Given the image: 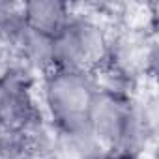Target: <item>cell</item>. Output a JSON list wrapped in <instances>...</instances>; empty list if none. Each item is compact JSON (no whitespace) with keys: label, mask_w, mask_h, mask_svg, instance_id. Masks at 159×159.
<instances>
[{"label":"cell","mask_w":159,"mask_h":159,"mask_svg":"<svg viewBox=\"0 0 159 159\" xmlns=\"http://www.w3.org/2000/svg\"><path fill=\"white\" fill-rule=\"evenodd\" d=\"M109 34L90 15H73L52 39V67L94 75L107 58Z\"/></svg>","instance_id":"6da1fadb"},{"label":"cell","mask_w":159,"mask_h":159,"mask_svg":"<svg viewBox=\"0 0 159 159\" xmlns=\"http://www.w3.org/2000/svg\"><path fill=\"white\" fill-rule=\"evenodd\" d=\"M96 94L90 75L51 69L43 79V101L54 131H77L88 125V112Z\"/></svg>","instance_id":"7a4b0ae2"},{"label":"cell","mask_w":159,"mask_h":159,"mask_svg":"<svg viewBox=\"0 0 159 159\" xmlns=\"http://www.w3.org/2000/svg\"><path fill=\"white\" fill-rule=\"evenodd\" d=\"M133 101L135 99L127 94L96 88L88 112V129L107 157L122 155L131 122Z\"/></svg>","instance_id":"3957f363"},{"label":"cell","mask_w":159,"mask_h":159,"mask_svg":"<svg viewBox=\"0 0 159 159\" xmlns=\"http://www.w3.org/2000/svg\"><path fill=\"white\" fill-rule=\"evenodd\" d=\"M0 125L4 133H34L39 109L32 98L30 79L21 67H8L0 75Z\"/></svg>","instance_id":"277c9868"},{"label":"cell","mask_w":159,"mask_h":159,"mask_svg":"<svg viewBox=\"0 0 159 159\" xmlns=\"http://www.w3.org/2000/svg\"><path fill=\"white\" fill-rule=\"evenodd\" d=\"M23 23L34 32L54 39L71 21V8L56 0H34V2L21 4Z\"/></svg>","instance_id":"5b68a950"},{"label":"cell","mask_w":159,"mask_h":159,"mask_svg":"<svg viewBox=\"0 0 159 159\" xmlns=\"http://www.w3.org/2000/svg\"><path fill=\"white\" fill-rule=\"evenodd\" d=\"M52 157L54 159H107L88 125L77 131H54Z\"/></svg>","instance_id":"8992f818"},{"label":"cell","mask_w":159,"mask_h":159,"mask_svg":"<svg viewBox=\"0 0 159 159\" xmlns=\"http://www.w3.org/2000/svg\"><path fill=\"white\" fill-rule=\"evenodd\" d=\"M4 15H6V4H2V2H0V26H2Z\"/></svg>","instance_id":"52a82bcc"},{"label":"cell","mask_w":159,"mask_h":159,"mask_svg":"<svg viewBox=\"0 0 159 159\" xmlns=\"http://www.w3.org/2000/svg\"><path fill=\"white\" fill-rule=\"evenodd\" d=\"M107 159H131V157H107Z\"/></svg>","instance_id":"ba28073f"},{"label":"cell","mask_w":159,"mask_h":159,"mask_svg":"<svg viewBox=\"0 0 159 159\" xmlns=\"http://www.w3.org/2000/svg\"><path fill=\"white\" fill-rule=\"evenodd\" d=\"M2 133H4V131H2V125H0V135H2Z\"/></svg>","instance_id":"9c48e42d"}]
</instances>
